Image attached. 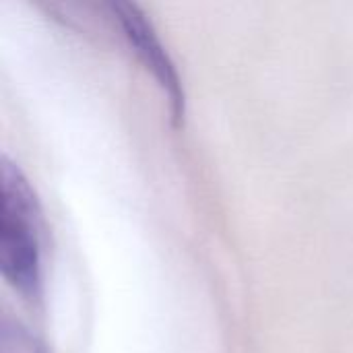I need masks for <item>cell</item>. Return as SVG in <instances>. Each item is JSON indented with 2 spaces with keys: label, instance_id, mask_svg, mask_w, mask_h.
<instances>
[{
  "label": "cell",
  "instance_id": "obj_1",
  "mask_svg": "<svg viewBox=\"0 0 353 353\" xmlns=\"http://www.w3.org/2000/svg\"><path fill=\"white\" fill-rule=\"evenodd\" d=\"M43 221L37 196L23 170L6 155L0 161V271L23 298H41Z\"/></svg>",
  "mask_w": 353,
  "mask_h": 353
},
{
  "label": "cell",
  "instance_id": "obj_2",
  "mask_svg": "<svg viewBox=\"0 0 353 353\" xmlns=\"http://www.w3.org/2000/svg\"><path fill=\"white\" fill-rule=\"evenodd\" d=\"M110 19L118 23L122 29V35L130 43L132 52L139 56V60L145 64L147 70L155 77L159 87L165 91L168 101H170V112L174 122L178 124L184 118L186 110V95H184V85L180 79V72L165 50V46L159 39V33L155 31L151 19H147L145 10L126 0H114L108 2Z\"/></svg>",
  "mask_w": 353,
  "mask_h": 353
},
{
  "label": "cell",
  "instance_id": "obj_3",
  "mask_svg": "<svg viewBox=\"0 0 353 353\" xmlns=\"http://www.w3.org/2000/svg\"><path fill=\"white\" fill-rule=\"evenodd\" d=\"M0 353H48V350L21 321L4 316L0 329Z\"/></svg>",
  "mask_w": 353,
  "mask_h": 353
}]
</instances>
